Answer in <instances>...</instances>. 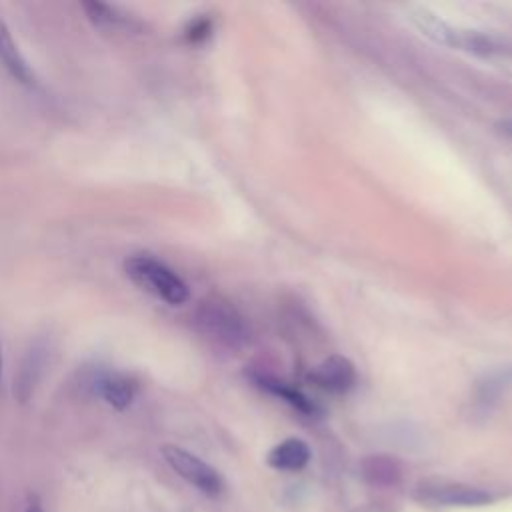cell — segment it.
Returning a JSON list of instances; mask_svg holds the SVG:
<instances>
[{
	"label": "cell",
	"mask_w": 512,
	"mask_h": 512,
	"mask_svg": "<svg viewBox=\"0 0 512 512\" xmlns=\"http://www.w3.org/2000/svg\"><path fill=\"white\" fill-rule=\"evenodd\" d=\"M318 388L334 394L348 392L356 382V368L354 364L340 354H332L324 358L308 376Z\"/></svg>",
	"instance_id": "5b68a950"
},
{
	"label": "cell",
	"mask_w": 512,
	"mask_h": 512,
	"mask_svg": "<svg viewBox=\"0 0 512 512\" xmlns=\"http://www.w3.org/2000/svg\"><path fill=\"white\" fill-rule=\"evenodd\" d=\"M254 380H256L264 390H268L270 394L282 398L284 402H288V404H290L292 408H296L298 412H302V414H312V416L318 412V408L314 406L312 400H308L300 390L288 386L286 382L276 380V378H270V376H258V378H254Z\"/></svg>",
	"instance_id": "7c38bea8"
},
{
	"label": "cell",
	"mask_w": 512,
	"mask_h": 512,
	"mask_svg": "<svg viewBox=\"0 0 512 512\" xmlns=\"http://www.w3.org/2000/svg\"><path fill=\"white\" fill-rule=\"evenodd\" d=\"M24 512H44V506H42V500L36 492H28L26 496V508Z\"/></svg>",
	"instance_id": "9a60e30c"
},
{
	"label": "cell",
	"mask_w": 512,
	"mask_h": 512,
	"mask_svg": "<svg viewBox=\"0 0 512 512\" xmlns=\"http://www.w3.org/2000/svg\"><path fill=\"white\" fill-rule=\"evenodd\" d=\"M160 452L166 464L202 494L210 498H218L224 492V478L220 476V472L212 468L208 462H204L202 458H198L196 454L174 444H164Z\"/></svg>",
	"instance_id": "3957f363"
},
{
	"label": "cell",
	"mask_w": 512,
	"mask_h": 512,
	"mask_svg": "<svg viewBox=\"0 0 512 512\" xmlns=\"http://www.w3.org/2000/svg\"><path fill=\"white\" fill-rule=\"evenodd\" d=\"M266 462L276 470L296 472L310 462V448L300 438H286L268 452Z\"/></svg>",
	"instance_id": "9c48e42d"
},
{
	"label": "cell",
	"mask_w": 512,
	"mask_h": 512,
	"mask_svg": "<svg viewBox=\"0 0 512 512\" xmlns=\"http://www.w3.org/2000/svg\"><path fill=\"white\" fill-rule=\"evenodd\" d=\"M0 62L16 82L24 86H36V74L28 64V60L22 56L16 40L12 38L10 28L2 18H0Z\"/></svg>",
	"instance_id": "52a82bcc"
},
{
	"label": "cell",
	"mask_w": 512,
	"mask_h": 512,
	"mask_svg": "<svg viewBox=\"0 0 512 512\" xmlns=\"http://www.w3.org/2000/svg\"><path fill=\"white\" fill-rule=\"evenodd\" d=\"M418 498L438 506H486L494 496L478 486L464 482H424L418 486Z\"/></svg>",
	"instance_id": "277c9868"
},
{
	"label": "cell",
	"mask_w": 512,
	"mask_h": 512,
	"mask_svg": "<svg viewBox=\"0 0 512 512\" xmlns=\"http://www.w3.org/2000/svg\"><path fill=\"white\" fill-rule=\"evenodd\" d=\"M358 512H382V510H374V508H366V510H358Z\"/></svg>",
	"instance_id": "e0dca14e"
},
{
	"label": "cell",
	"mask_w": 512,
	"mask_h": 512,
	"mask_svg": "<svg viewBox=\"0 0 512 512\" xmlns=\"http://www.w3.org/2000/svg\"><path fill=\"white\" fill-rule=\"evenodd\" d=\"M44 348H40L38 344H34L24 360H22V366H20V372L16 376V384H14V394L20 402H26L38 382V376L42 372V366H44Z\"/></svg>",
	"instance_id": "8fae6325"
},
{
	"label": "cell",
	"mask_w": 512,
	"mask_h": 512,
	"mask_svg": "<svg viewBox=\"0 0 512 512\" xmlns=\"http://www.w3.org/2000/svg\"><path fill=\"white\" fill-rule=\"evenodd\" d=\"M510 386H512V368L506 366V368L494 370V372L486 374L484 380L478 382L476 398L482 406H490V404L498 402L502 392H506Z\"/></svg>",
	"instance_id": "4fadbf2b"
},
{
	"label": "cell",
	"mask_w": 512,
	"mask_h": 512,
	"mask_svg": "<svg viewBox=\"0 0 512 512\" xmlns=\"http://www.w3.org/2000/svg\"><path fill=\"white\" fill-rule=\"evenodd\" d=\"M94 390L116 410H124L132 404L136 394V384L124 374L104 372L96 378Z\"/></svg>",
	"instance_id": "ba28073f"
},
{
	"label": "cell",
	"mask_w": 512,
	"mask_h": 512,
	"mask_svg": "<svg viewBox=\"0 0 512 512\" xmlns=\"http://www.w3.org/2000/svg\"><path fill=\"white\" fill-rule=\"evenodd\" d=\"M502 126V132H506L508 136H512V120H506L500 124Z\"/></svg>",
	"instance_id": "2e32d148"
},
{
	"label": "cell",
	"mask_w": 512,
	"mask_h": 512,
	"mask_svg": "<svg viewBox=\"0 0 512 512\" xmlns=\"http://www.w3.org/2000/svg\"><path fill=\"white\" fill-rule=\"evenodd\" d=\"M198 324L212 340L228 348H240L250 338L244 318L222 298H208L200 304Z\"/></svg>",
	"instance_id": "7a4b0ae2"
},
{
	"label": "cell",
	"mask_w": 512,
	"mask_h": 512,
	"mask_svg": "<svg viewBox=\"0 0 512 512\" xmlns=\"http://www.w3.org/2000/svg\"><path fill=\"white\" fill-rule=\"evenodd\" d=\"M0 374H2V350H0Z\"/></svg>",
	"instance_id": "ac0fdd59"
},
{
	"label": "cell",
	"mask_w": 512,
	"mask_h": 512,
	"mask_svg": "<svg viewBox=\"0 0 512 512\" xmlns=\"http://www.w3.org/2000/svg\"><path fill=\"white\" fill-rule=\"evenodd\" d=\"M128 278L142 290L154 294L166 304L178 306L190 298L186 282L164 262L150 254H132L124 262Z\"/></svg>",
	"instance_id": "6da1fadb"
},
{
	"label": "cell",
	"mask_w": 512,
	"mask_h": 512,
	"mask_svg": "<svg viewBox=\"0 0 512 512\" xmlns=\"http://www.w3.org/2000/svg\"><path fill=\"white\" fill-rule=\"evenodd\" d=\"M408 18L414 22V26L432 38L438 44L450 46V48H464V30H458L438 18L432 10L426 6H408Z\"/></svg>",
	"instance_id": "8992f818"
},
{
	"label": "cell",
	"mask_w": 512,
	"mask_h": 512,
	"mask_svg": "<svg viewBox=\"0 0 512 512\" xmlns=\"http://www.w3.org/2000/svg\"><path fill=\"white\" fill-rule=\"evenodd\" d=\"M360 470L364 480L374 486H394L402 478L400 462L388 454L366 456L360 464Z\"/></svg>",
	"instance_id": "30bf717a"
},
{
	"label": "cell",
	"mask_w": 512,
	"mask_h": 512,
	"mask_svg": "<svg viewBox=\"0 0 512 512\" xmlns=\"http://www.w3.org/2000/svg\"><path fill=\"white\" fill-rule=\"evenodd\" d=\"M84 10L88 12V18H90L94 24H100V26H122V24H126L124 14H120L116 8H112V6H108V4H102V2H86V4H84Z\"/></svg>",
	"instance_id": "5bb4252c"
}]
</instances>
